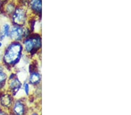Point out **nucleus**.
Instances as JSON below:
<instances>
[{"label":"nucleus","instance_id":"9d476101","mask_svg":"<svg viewBox=\"0 0 131 115\" xmlns=\"http://www.w3.org/2000/svg\"><path fill=\"white\" fill-rule=\"evenodd\" d=\"M16 7L17 5L14 1H7L4 4L1 10L4 12V14L10 18L15 10Z\"/></svg>","mask_w":131,"mask_h":115},{"label":"nucleus","instance_id":"f03ea898","mask_svg":"<svg viewBox=\"0 0 131 115\" xmlns=\"http://www.w3.org/2000/svg\"><path fill=\"white\" fill-rule=\"evenodd\" d=\"M24 52L29 55H33L41 47V39L37 34H30L22 42Z\"/></svg>","mask_w":131,"mask_h":115},{"label":"nucleus","instance_id":"f257e3e1","mask_svg":"<svg viewBox=\"0 0 131 115\" xmlns=\"http://www.w3.org/2000/svg\"><path fill=\"white\" fill-rule=\"evenodd\" d=\"M24 51L20 42L10 41L4 48L1 58V64L9 70L15 68L22 59Z\"/></svg>","mask_w":131,"mask_h":115},{"label":"nucleus","instance_id":"dca6fc26","mask_svg":"<svg viewBox=\"0 0 131 115\" xmlns=\"http://www.w3.org/2000/svg\"><path fill=\"white\" fill-rule=\"evenodd\" d=\"M31 115H38L37 113H33V114H32Z\"/></svg>","mask_w":131,"mask_h":115},{"label":"nucleus","instance_id":"0eeeda50","mask_svg":"<svg viewBox=\"0 0 131 115\" xmlns=\"http://www.w3.org/2000/svg\"><path fill=\"white\" fill-rule=\"evenodd\" d=\"M8 70L3 65L0 64V91L5 90L8 79Z\"/></svg>","mask_w":131,"mask_h":115},{"label":"nucleus","instance_id":"ddd939ff","mask_svg":"<svg viewBox=\"0 0 131 115\" xmlns=\"http://www.w3.org/2000/svg\"><path fill=\"white\" fill-rule=\"evenodd\" d=\"M30 84L27 82V81H25L22 85V88L24 90L26 95L27 96H28L29 95V94H30Z\"/></svg>","mask_w":131,"mask_h":115},{"label":"nucleus","instance_id":"1a4fd4ad","mask_svg":"<svg viewBox=\"0 0 131 115\" xmlns=\"http://www.w3.org/2000/svg\"><path fill=\"white\" fill-rule=\"evenodd\" d=\"M27 5L33 13L40 15L41 14V0H28Z\"/></svg>","mask_w":131,"mask_h":115},{"label":"nucleus","instance_id":"f8f14e48","mask_svg":"<svg viewBox=\"0 0 131 115\" xmlns=\"http://www.w3.org/2000/svg\"><path fill=\"white\" fill-rule=\"evenodd\" d=\"M12 24L9 23H4L1 28H0V41H3L7 38H8Z\"/></svg>","mask_w":131,"mask_h":115},{"label":"nucleus","instance_id":"20e7f679","mask_svg":"<svg viewBox=\"0 0 131 115\" xmlns=\"http://www.w3.org/2000/svg\"><path fill=\"white\" fill-rule=\"evenodd\" d=\"M30 35V29L26 26L12 24L8 38L10 41L20 42Z\"/></svg>","mask_w":131,"mask_h":115},{"label":"nucleus","instance_id":"423d86ee","mask_svg":"<svg viewBox=\"0 0 131 115\" xmlns=\"http://www.w3.org/2000/svg\"><path fill=\"white\" fill-rule=\"evenodd\" d=\"M14 102V97L7 90L0 91V106L4 108L12 107Z\"/></svg>","mask_w":131,"mask_h":115},{"label":"nucleus","instance_id":"9b49d317","mask_svg":"<svg viewBox=\"0 0 131 115\" xmlns=\"http://www.w3.org/2000/svg\"><path fill=\"white\" fill-rule=\"evenodd\" d=\"M41 77L40 73L35 70H31L29 76L28 82L30 85L36 86L41 82Z\"/></svg>","mask_w":131,"mask_h":115},{"label":"nucleus","instance_id":"6e6552de","mask_svg":"<svg viewBox=\"0 0 131 115\" xmlns=\"http://www.w3.org/2000/svg\"><path fill=\"white\" fill-rule=\"evenodd\" d=\"M12 109L14 115H25L26 107L23 101L17 99L14 102L12 106Z\"/></svg>","mask_w":131,"mask_h":115},{"label":"nucleus","instance_id":"39448f33","mask_svg":"<svg viewBox=\"0 0 131 115\" xmlns=\"http://www.w3.org/2000/svg\"><path fill=\"white\" fill-rule=\"evenodd\" d=\"M23 84L15 73H12L9 75L6 90L12 94L13 97L16 95L22 88Z\"/></svg>","mask_w":131,"mask_h":115},{"label":"nucleus","instance_id":"f3484780","mask_svg":"<svg viewBox=\"0 0 131 115\" xmlns=\"http://www.w3.org/2000/svg\"><path fill=\"white\" fill-rule=\"evenodd\" d=\"M0 64H1V61H0Z\"/></svg>","mask_w":131,"mask_h":115},{"label":"nucleus","instance_id":"2eb2a0df","mask_svg":"<svg viewBox=\"0 0 131 115\" xmlns=\"http://www.w3.org/2000/svg\"><path fill=\"white\" fill-rule=\"evenodd\" d=\"M1 115H9V114H6V113H2V114H1Z\"/></svg>","mask_w":131,"mask_h":115},{"label":"nucleus","instance_id":"4468645a","mask_svg":"<svg viewBox=\"0 0 131 115\" xmlns=\"http://www.w3.org/2000/svg\"><path fill=\"white\" fill-rule=\"evenodd\" d=\"M3 41H0V49H1V48L3 47Z\"/></svg>","mask_w":131,"mask_h":115},{"label":"nucleus","instance_id":"7ed1b4c3","mask_svg":"<svg viewBox=\"0 0 131 115\" xmlns=\"http://www.w3.org/2000/svg\"><path fill=\"white\" fill-rule=\"evenodd\" d=\"M27 10L25 6L18 5L14 13L10 16L11 24L25 26L27 22Z\"/></svg>","mask_w":131,"mask_h":115}]
</instances>
